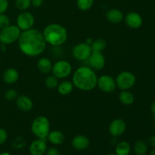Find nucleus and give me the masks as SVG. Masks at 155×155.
<instances>
[{"label":"nucleus","instance_id":"nucleus-6","mask_svg":"<svg viewBox=\"0 0 155 155\" xmlns=\"http://www.w3.org/2000/svg\"><path fill=\"white\" fill-rule=\"evenodd\" d=\"M116 85L121 90H129L136 84V76L130 71H122L117 77Z\"/></svg>","mask_w":155,"mask_h":155},{"label":"nucleus","instance_id":"nucleus-4","mask_svg":"<svg viewBox=\"0 0 155 155\" xmlns=\"http://www.w3.org/2000/svg\"><path fill=\"white\" fill-rule=\"evenodd\" d=\"M31 131L38 139L46 140L50 132V123L48 118L44 116L36 117L32 123Z\"/></svg>","mask_w":155,"mask_h":155},{"label":"nucleus","instance_id":"nucleus-34","mask_svg":"<svg viewBox=\"0 0 155 155\" xmlns=\"http://www.w3.org/2000/svg\"><path fill=\"white\" fill-rule=\"evenodd\" d=\"M45 154H46V155H60V152L58 150V148L51 147V148H49L48 149L46 150Z\"/></svg>","mask_w":155,"mask_h":155},{"label":"nucleus","instance_id":"nucleus-33","mask_svg":"<svg viewBox=\"0 0 155 155\" xmlns=\"http://www.w3.org/2000/svg\"><path fill=\"white\" fill-rule=\"evenodd\" d=\"M8 8V0H0V14H4Z\"/></svg>","mask_w":155,"mask_h":155},{"label":"nucleus","instance_id":"nucleus-22","mask_svg":"<svg viewBox=\"0 0 155 155\" xmlns=\"http://www.w3.org/2000/svg\"><path fill=\"white\" fill-rule=\"evenodd\" d=\"M119 99L122 104L130 105L135 101L134 95L129 90H122L119 94Z\"/></svg>","mask_w":155,"mask_h":155},{"label":"nucleus","instance_id":"nucleus-32","mask_svg":"<svg viewBox=\"0 0 155 155\" xmlns=\"http://www.w3.org/2000/svg\"><path fill=\"white\" fill-rule=\"evenodd\" d=\"M8 139V133L5 129L0 128V145L4 144Z\"/></svg>","mask_w":155,"mask_h":155},{"label":"nucleus","instance_id":"nucleus-8","mask_svg":"<svg viewBox=\"0 0 155 155\" xmlns=\"http://www.w3.org/2000/svg\"><path fill=\"white\" fill-rule=\"evenodd\" d=\"M92 52V50L91 45L86 42L77 44L74 47L72 51V54L74 58L78 61H81L88 60Z\"/></svg>","mask_w":155,"mask_h":155},{"label":"nucleus","instance_id":"nucleus-19","mask_svg":"<svg viewBox=\"0 0 155 155\" xmlns=\"http://www.w3.org/2000/svg\"><path fill=\"white\" fill-rule=\"evenodd\" d=\"M19 78V73L15 68H8L3 74V80L8 84H14Z\"/></svg>","mask_w":155,"mask_h":155},{"label":"nucleus","instance_id":"nucleus-25","mask_svg":"<svg viewBox=\"0 0 155 155\" xmlns=\"http://www.w3.org/2000/svg\"><path fill=\"white\" fill-rule=\"evenodd\" d=\"M107 42L104 39H97L92 41L91 44V48L92 51H102L107 47Z\"/></svg>","mask_w":155,"mask_h":155},{"label":"nucleus","instance_id":"nucleus-37","mask_svg":"<svg viewBox=\"0 0 155 155\" xmlns=\"http://www.w3.org/2000/svg\"><path fill=\"white\" fill-rule=\"evenodd\" d=\"M151 113L153 114V115H154V117H155V101H154V102L151 104Z\"/></svg>","mask_w":155,"mask_h":155},{"label":"nucleus","instance_id":"nucleus-20","mask_svg":"<svg viewBox=\"0 0 155 155\" xmlns=\"http://www.w3.org/2000/svg\"><path fill=\"white\" fill-rule=\"evenodd\" d=\"M52 63L47 58H41L37 62V68L39 71L42 74H48L51 71Z\"/></svg>","mask_w":155,"mask_h":155},{"label":"nucleus","instance_id":"nucleus-18","mask_svg":"<svg viewBox=\"0 0 155 155\" xmlns=\"http://www.w3.org/2000/svg\"><path fill=\"white\" fill-rule=\"evenodd\" d=\"M47 139L53 145H60L64 142L65 136L62 132L59 130H53L49 132Z\"/></svg>","mask_w":155,"mask_h":155},{"label":"nucleus","instance_id":"nucleus-40","mask_svg":"<svg viewBox=\"0 0 155 155\" xmlns=\"http://www.w3.org/2000/svg\"><path fill=\"white\" fill-rule=\"evenodd\" d=\"M107 155H117L116 154H114V153H112V154H107Z\"/></svg>","mask_w":155,"mask_h":155},{"label":"nucleus","instance_id":"nucleus-36","mask_svg":"<svg viewBox=\"0 0 155 155\" xmlns=\"http://www.w3.org/2000/svg\"><path fill=\"white\" fill-rule=\"evenodd\" d=\"M148 143H149V145H151L152 148H155V135L151 136V137L149 138V139H148Z\"/></svg>","mask_w":155,"mask_h":155},{"label":"nucleus","instance_id":"nucleus-24","mask_svg":"<svg viewBox=\"0 0 155 155\" xmlns=\"http://www.w3.org/2000/svg\"><path fill=\"white\" fill-rule=\"evenodd\" d=\"M148 145L145 141L139 140L135 143L134 151L137 155H145L148 152Z\"/></svg>","mask_w":155,"mask_h":155},{"label":"nucleus","instance_id":"nucleus-11","mask_svg":"<svg viewBox=\"0 0 155 155\" xmlns=\"http://www.w3.org/2000/svg\"><path fill=\"white\" fill-rule=\"evenodd\" d=\"M88 61L90 68L94 70H101L105 65V58L101 51H92Z\"/></svg>","mask_w":155,"mask_h":155},{"label":"nucleus","instance_id":"nucleus-13","mask_svg":"<svg viewBox=\"0 0 155 155\" xmlns=\"http://www.w3.org/2000/svg\"><path fill=\"white\" fill-rule=\"evenodd\" d=\"M125 22L127 25L131 29H139L143 24V19L139 13L135 12H130L127 14L125 17Z\"/></svg>","mask_w":155,"mask_h":155},{"label":"nucleus","instance_id":"nucleus-5","mask_svg":"<svg viewBox=\"0 0 155 155\" xmlns=\"http://www.w3.org/2000/svg\"><path fill=\"white\" fill-rule=\"evenodd\" d=\"M21 33L17 25H9L0 31V42L4 45L14 43L18 40Z\"/></svg>","mask_w":155,"mask_h":155},{"label":"nucleus","instance_id":"nucleus-35","mask_svg":"<svg viewBox=\"0 0 155 155\" xmlns=\"http://www.w3.org/2000/svg\"><path fill=\"white\" fill-rule=\"evenodd\" d=\"M31 1V5L35 8H39L43 4V0H30Z\"/></svg>","mask_w":155,"mask_h":155},{"label":"nucleus","instance_id":"nucleus-12","mask_svg":"<svg viewBox=\"0 0 155 155\" xmlns=\"http://www.w3.org/2000/svg\"><path fill=\"white\" fill-rule=\"evenodd\" d=\"M108 130L109 133L112 136L118 137L125 133L127 130V124L122 119H115L110 123Z\"/></svg>","mask_w":155,"mask_h":155},{"label":"nucleus","instance_id":"nucleus-2","mask_svg":"<svg viewBox=\"0 0 155 155\" xmlns=\"http://www.w3.org/2000/svg\"><path fill=\"white\" fill-rule=\"evenodd\" d=\"M97 77L95 71L91 68L83 66L76 70L73 75V84L82 91H91L97 86Z\"/></svg>","mask_w":155,"mask_h":155},{"label":"nucleus","instance_id":"nucleus-38","mask_svg":"<svg viewBox=\"0 0 155 155\" xmlns=\"http://www.w3.org/2000/svg\"><path fill=\"white\" fill-rule=\"evenodd\" d=\"M149 155H155V148H154V149L151 151V153H150Z\"/></svg>","mask_w":155,"mask_h":155},{"label":"nucleus","instance_id":"nucleus-21","mask_svg":"<svg viewBox=\"0 0 155 155\" xmlns=\"http://www.w3.org/2000/svg\"><path fill=\"white\" fill-rule=\"evenodd\" d=\"M74 84L71 82L65 80V81L61 82L58 85V92L62 95H68L73 91L74 89Z\"/></svg>","mask_w":155,"mask_h":155},{"label":"nucleus","instance_id":"nucleus-31","mask_svg":"<svg viewBox=\"0 0 155 155\" xmlns=\"http://www.w3.org/2000/svg\"><path fill=\"white\" fill-rule=\"evenodd\" d=\"M18 96V92L13 89H10L7 90L5 93V97L8 101H13V100L16 99Z\"/></svg>","mask_w":155,"mask_h":155},{"label":"nucleus","instance_id":"nucleus-28","mask_svg":"<svg viewBox=\"0 0 155 155\" xmlns=\"http://www.w3.org/2000/svg\"><path fill=\"white\" fill-rule=\"evenodd\" d=\"M31 5V1L30 0H15V6L20 11L27 10Z\"/></svg>","mask_w":155,"mask_h":155},{"label":"nucleus","instance_id":"nucleus-23","mask_svg":"<svg viewBox=\"0 0 155 155\" xmlns=\"http://www.w3.org/2000/svg\"><path fill=\"white\" fill-rule=\"evenodd\" d=\"M131 151L130 143L126 141H122L117 145L115 148V154L117 155H129Z\"/></svg>","mask_w":155,"mask_h":155},{"label":"nucleus","instance_id":"nucleus-17","mask_svg":"<svg viewBox=\"0 0 155 155\" xmlns=\"http://www.w3.org/2000/svg\"><path fill=\"white\" fill-rule=\"evenodd\" d=\"M124 13L120 10L117 8L110 9L106 13V18L107 21L114 24H117L120 23L124 20Z\"/></svg>","mask_w":155,"mask_h":155},{"label":"nucleus","instance_id":"nucleus-29","mask_svg":"<svg viewBox=\"0 0 155 155\" xmlns=\"http://www.w3.org/2000/svg\"><path fill=\"white\" fill-rule=\"evenodd\" d=\"M12 145L16 149H21L26 145V141L23 137H16L12 141Z\"/></svg>","mask_w":155,"mask_h":155},{"label":"nucleus","instance_id":"nucleus-30","mask_svg":"<svg viewBox=\"0 0 155 155\" xmlns=\"http://www.w3.org/2000/svg\"><path fill=\"white\" fill-rule=\"evenodd\" d=\"M10 25L9 18L5 14H0V30L5 28Z\"/></svg>","mask_w":155,"mask_h":155},{"label":"nucleus","instance_id":"nucleus-16","mask_svg":"<svg viewBox=\"0 0 155 155\" xmlns=\"http://www.w3.org/2000/svg\"><path fill=\"white\" fill-rule=\"evenodd\" d=\"M16 104L18 109L22 111H29L33 108V101L27 95H19L16 98Z\"/></svg>","mask_w":155,"mask_h":155},{"label":"nucleus","instance_id":"nucleus-39","mask_svg":"<svg viewBox=\"0 0 155 155\" xmlns=\"http://www.w3.org/2000/svg\"><path fill=\"white\" fill-rule=\"evenodd\" d=\"M0 155H11V154L8 152H2L0 154Z\"/></svg>","mask_w":155,"mask_h":155},{"label":"nucleus","instance_id":"nucleus-15","mask_svg":"<svg viewBox=\"0 0 155 155\" xmlns=\"http://www.w3.org/2000/svg\"><path fill=\"white\" fill-rule=\"evenodd\" d=\"M90 145V141L84 135L76 136L72 140V146L74 148L78 151H83L89 148Z\"/></svg>","mask_w":155,"mask_h":155},{"label":"nucleus","instance_id":"nucleus-7","mask_svg":"<svg viewBox=\"0 0 155 155\" xmlns=\"http://www.w3.org/2000/svg\"><path fill=\"white\" fill-rule=\"evenodd\" d=\"M72 71V66L67 61L61 60L52 65L51 73L53 76L58 79H64L68 77Z\"/></svg>","mask_w":155,"mask_h":155},{"label":"nucleus","instance_id":"nucleus-3","mask_svg":"<svg viewBox=\"0 0 155 155\" xmlns=\"http://www.w3.org/2000/svg\"><path fill=\"white\" fill-rule=\"evenodd\" d=\"M42 35L46 43L53 46L63 45L68 39V31L66 28L58 24H50L44 28Z\"/></svg>","mask_w":155,"mask_h":155},{"label":"nucleus","instance_id":"nucleus-1","mask_svg":"<svg viewBox=\"0 0 155 155\" xmlns=\"http://www.w3.org/2000/svg\"><path fill=\"white\" fill-rule=\"evenodd\" d=\"M18 46L21 52L30 57H36L42 54L46 47V42L42 33L36 29L22 31L18 39Z\"/></svg>","mask_w":155,"mask_h":155},{"label":"nucleus","instance_id":"nucleus-10","mask_svg":"<svg viewBox=\"0 0 155 155\" xmlns=\"http://www.w3.org/2000/svg\"><path fill=\"white\" fill-rule=\"evenodd\" d=\"M97 86L102 92L110 93L114 92L117 87L115 80L109 75H102L97 80Z\"/></svg>","mask_w":155,"mask_h":155},{"label":"nucleus","instance_id":"nucleus-9","mask_svg":"<svg viewBox=\"0 0 155 155\" xmlns=\"http://www.w3.org/2000/svg\"><path fill=\"white\" fill-rule=\"evenodd\" d=\"M35 23V18L30 12H21L17 18V26L21 31L30 30L33 28Z\"/></svg>","mask_w":155,"mask_h":155},{"label":"nucleus","instance_id":"nucleus-27","mask_svg":"<svg viewBox=\"0 0 155 155\" xmlns=\"http://www.w3.org/2000/svg\"><path fill=\"white\" fill-rule=\"evenodd\" d=\"M45 85L47 88L50 89H55L58 85V80L54 76H48L45 80Z\"/></svg>","mask_w":155,"mask_h":155},{"label":"nucleus","instance_id":"nucleus-14","mask_svg":"<svg viewBox=\"0 0 155 155\" xmlns=\"http://www.w3.org/2000/svg\"><path fill=\"white\" fill-rule=\"evenodd\" d=\"M47 150L46 142L45 139H37L33 141L29 147V151L31 155H43Z\"/></svg>","mask_w":155,"mask_h":155},{"label":"nucleus","instance_id":"nucleus-26","mask_svg":"<svg viewBox=\"0 0 155 155\" xmlns=\"http://www.w3.org/2000/svg\"><path fill=\"white\" fill-rule=\"evenodd\" d=\"M94 0H77V5L81 11H88L92 7Z\"/></svg>","mask_w":155,"mask_h":155}]
</instances>
